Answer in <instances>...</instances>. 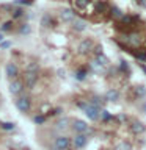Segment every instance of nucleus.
Returning <instances> with one entry per match:
<instances>
[{
	"mask_svg": "<svg viewBox=\"0 0 146 150\" xmlns=\"http://www.w3.org/2000/svg\"><path fill=\"white\" fill-rule=\"evenodd\" d=\"M54 150H71L72 149V139L69 136L60 134L54 139V144H52Z\"/></svg>",
	"mask_w": 146,
	"mask_h": 150,
	"instance_id": "1",
	"label": "nucleus"
},
{
	"mask_svg": "<svg viewBox=\"0 0 146 150\" xmlns=\"http://www.w3.org/2000/svg\"><path fill=\"white\" fill-rule=\"evenodd\" d=\"M101 110L102 108H99V106H96V105H91V103H87V106L83 108V112L87 114V117L89 120H99L101 119Z\"/></svg>",
	"mask_w": 146,
	"mask_h": 150,
	"instance_id": "2",
	"label": "nucleus"
},
{
	"mask_svg": "<svg viewBox=\"0 0 146 150\" xmlns=\"http://www.w3.org/2000/svg\"><path fill=\"white\" fill-rule=\"evenodd\" d=\"M88 144V134L87 133H75L72 138V149L74 150H82Z\"/></svg>",
	"mask_w": 146,
	"mask_h": 150,
	"instance_id": "3",
	"label": "nucleus"
},
{
	"mask_svg": "<svg viewBox=\"0 0 146 150\" xmlns=\"http://www.w3.org/2000/svg\"><path fill=\"white\" fill-rule=\"evenodd\" d=\"M16 108L21 112H28L31 110V100H30V97H27V96H22V97H19L17 100H16Z\"/></svg>",
	"mask_w": 146,
	"mask_h": 150,
	"instance_id": "4",
	"label": "nucleus"
},
{
	"mask_svg": "<svg viewBox=\"0 0 146 150\" xmlns=\"http://www.w3.org/2000/svg\"><path fill=\"white\" fill-rule=\"evenodd\" d=\"M129 130H130L132 134L140 136V134H145V133H146V125H145L141 120L134 119V120L130 122V125H129Z\"/></svg>",
	"mask_w": 146,
	"mask_h": 150,
	"instance_id": "5",
	"label": "nucleus"
},
{
	"mask_svg": "<svg viewBox=\"0 0 146 150\" xmlns=\"http://www.w3.org/2000/svg\"><path fill=\"white\" fill-rule=\"evenodd\" d=\"M24 88H25V83H24V80H19V78H14L11 80V83H9V92L13 94V96H19Z\"/></svg>",
	"mask_w": 146,
	"mask_h": 150,
	"instance_id": "6",
	"label": "nucleus"
},
{
	"mask_svg": "<svg viewBox=\"0 0 146 150\" xmlns=\"http://www.w3.org/2000/svg\"><path fill=\"white\" fill-rule=\"evenodd\" d=\"M38 72H25L24 74V83H25V86L28 89H33L35 88V84L38 83Z\"/></svg>",
	"mask_w": 146,
	"mask_h": 150,
	"instance_id": "7",
	"label": "nucleus"
},
{
	"mask_svg": "<svg viewBox=\"0 0 146 150\" xmlns=\"http://www.w3.org/2000/svg\"><path fill=\"white\" fill-rule=\"evenodd\" d=\"M71 127H72V130L75 131V133H88V130H89L88 124L82 119H74Z\"/></svg>",
	"mask_w": 146,
	"mask_h": 150,
	"instance_id": "8",
	"label": "nucleus"
},
{
	"mask_svg": "<svg viewBox=\"0 0 146 150\" xmlns=\"http://www.w3.org/2000/svg\"><path fill=\"white\" fill-rule=\"evenodd\" d=\"M5 74H6V77H8L9 80L17 78V75H19V67H17V64L8 63L6 67H5Z\"/></svg>",
	"mask_w": 146,
	"mask_h": 150,
	"instance_id": "9",
	"label": "nucleus"
},
{
	"mask_svg": "<svg viewBox=\"0 0 146 150\" xmlns=\"http://www.w3.org/2000/svg\"><path fill=\"white\" fill-rule=\"evenodd\" d=\"M60 19L63 22H71L72 23L74 19H75V13L69 8H64V9H61V13H60Z\"/></svg>",
	"mask_w": 146,
	"mask_h": 150,
	"instance_id": "10",
	"label": "nucleus"
},
{
	"mask_svg": "<svg viewBox=\"0 0 146 150\" xmlns=\"http://www.w3.org/2000/svg\"><path fill=\"white\" fill-rule=\"evenodd\" d=\"M105 102H112V103H115V102H118L120 100V91L118 89H108V91L105 92Z\"/></svg>",
	"mask_w": 146,
	"mask_h": 150,
	"instance_id": "11",
	"label": "nucleus"
},
{
	"mask_svg": "<svg viewBox=\"0 0 146 150\" xmlns=\"http://www.w3.org/2000/svg\"><path fill=\"white\" fill-rule=\"evenodd\" d=\"M93 50V41L91 39H83L79 44V52L80 53H88V52Z\"/></svg>",
	"mask_w": 146,
	"mask_h": 150,
	"instance_id": "12",
	"label": "nucleus"
},
{
	"mask_svg": "<svg viewBox=\"0 0 146 150\" xmlns=\"http://www.w3.org/2000/svg\"><path fill=\"white\" fill-rule=\"evenodd\" d=\"M134 97L138 100H145L146 97V88L145 86H135L134 88Z\"/></svg>",
	"mask_w": 146,
	"mask_h": 150,
	"instance_id": "13",
	"label": "nucleus"
},
{
	"mask_svg": "<svg viewBox=\"0 0 146 150\" xmlns=\"http://www.w3.org/2000/svg\"><path fill=\"white\" fill-rule=\"evenodd\" d=\"M72 28L75 31H83V30H87V22L82 21V19H74Z\"/></svg>",
	"mask_w": 146,
	"mask_h": 150,
	"instance_id": "14",
	"label": "nucleus"
},
{
	"mask_svg": "<svg viewBox=\"0 0 146 150\" xmlns=\"http://www.w3.org/2000/svg\"><path fill=\"white\" fill-rule=\"evenodd\" d=\"M126 38L130 41V44H132V45H135V47L141 44V39H140V36L137 35V33H130V35H127Z\"/></svg>",
	"mask_w": 146,
	"mask_h": 150,
	"instance_id": "15",
	"label": "nucleus"
},
{
	"mask_svg": "<svg viewBox=\"0 0 146 150\" xmlns=\"http://www.w3.org/2000/svg\"><path fill=\"white\" fill-rule=\"evenodd\" d=\"M104 102H105V97H101V96H93L91 100H89V103H91V105H96V106H99V108H102Z\"/></svg>",
	"mask_w": 146,
	"mask_h": 150,
	"instance_id": "16",
	"label": "nucleus"
},
{
	"mask_svg": "<svg viewBox=\"0 0 146 150\" xmlns=\"http://www.w3.org/2000/svg\"><path fill=\"white\" fill-rule=\"evenodd\" d=\"M68 125H69V119H68V117H61V119L57 120V124H55V127L58 130H64Z\"/></svg>",
	"mask_w": 146,
	"mask_h": 150,
	"instance_id": "17",
	"label": "nucleus"
},
{
	"mask_svg": "<svg viewBox=\"0 0 146 150\" xmlns=\"http://www.w3.org/2000/svg\"><path fill=\"white\" fill-rule=\"evenodd\" d=\"M41 25L46 27V28L52 27V16H50V14H44V16H42V19H41Z\"/></svg>",
	"mask_w": 146,
	"mask_h": 150,
	"instance_id": "18",
	"label": "nucleus"
},
{
	"mask_svg": "<svg viewBox=\"0 0 146 150\" xmlns=\"http://www.w3.org/2000/svg\"><path fill=\"white\" fill-rule=\"evenodd\" d=\"M101 119L104 120V122H110L112 119H113V116H112V112L108 111V110H101Z\"/></svg>",
	"mask_w": 146,
	"mask_h": 150,
	"instance_id": "19",
	"label": "nucleus"
},
{
	"mask_svg": "<svg viewBox=\"0 0 146 150\" xmlns=\"http://www.w3.org/2000/svg\"><path fill=\"white\" fill-rule=\"evenodd\" d=\"M115 150H132V145H130V142H127V141H121V142L116 145Z\"/></svg>",
	"mask_w": 146,
	"mask_h": 150,
	"instance_id": "20",
	"label": "nucleus"
},
{
	"mask_svg": "<svg viewBox=\"0 0 146 150\" xmlns=\"http://www.w3.org/2000/svg\"><path fill=\"white\" fill-rule=\"evenodd\" d=\"M39 70V64L38 63H28L25 66V72H38Z\"/></svg>",
	"mask_w": 146,
	"mask_h": 150,
	"instance_id": "21",
	"label": "nucleus"
},
{
	"mask_svg": "<svg viewBox=\"0 0 146 150\" xmlns=\"http://www.w3.org/2000/svg\"><path fill=\"white\" fill-rule=\"evenodd\" d=\"M30 33H31V28H30V25H28V23H24V25L19 28V35H21V36L30 35Z\"/></svg>",
	"mask_w": 146,
	"mask_h": 150,
	"instance_id": "22",
	"label": "nucleus"
},
{
	"mask_svg": "<svg viewBox=\"0 0 146 150\" xmlns=\"http://www.w3.org/2000/svg\"><path fill=\"white\" fill-rule=\"evenodd\" d=\"M110 14H112V17H115V19H121L122 17V13H121V9L118 6H112Z\"/></svg>",
	"mask_w": 146,
	"mask_h": 150,
	"instance_id": "23",
	"label": "nucleus"
},
{
	"mask_svg": "<svg viewBox=\"0 0 146 150\" xmlns=\"http://www.w3.org/2000/svg\"><path fill=\"white\" fill-rule=\"evenodd\" d=\"M94 9H96V13H105L107 11V5L102 3V2H97L94 5Z\"/></svg>",
	"mask_w": 146,
	"mask_h": 150,
	"instance_id": "24",
	"label": "nucleus"
},
{
	"mask_svg": "<svg viewBox=\"0 0 146 150\" xmlns=\"http://www.w3.org/2000/svg\"><path fill=\"white\" fill-rule=\"evenodd\" d=\"M0 127H2V130H5V131H11V130H14V125L13 122H3V124H0Z\"/></svg>",
	"mask_w": 146,
	"mask_h": 150,
	"instance_id": "25",
	"label": "nucleus"
},
{
	"mask_svg": "<svg viewBox=\"0 0 146 150\" xmlns=\"http://www.w3.org/2000/svg\"><path fill=\"white\" fill-rule=\"evenodd\" d=\"M33 122H35L36 125H42L46 122V116H42V114H38V116H35L33 117Z\"/></svg>",
	"mask_w": 146,
	"mask_h": 150,
	"instance_id": "26",
	"label": "nucleus"
},
{
	"mask_svg": "<svg viewBox=\"0 0 146 150\" xmlns=\"http://www.w3.org/2000/svg\"><path fill=\"white\" fill-rule=\"evenodd\" d=\"M13 28V21H8V22H5L2 27H0V31L5 33V31H9Z\"/></svg>",
	"mask_w": 146,
	"mask_h": 150,
	"instance_id": "27",
	"label": "nucleus"
},
{
	"mask_svg": "<svg viewBox=\"0 0 146 150\" xmlns=\"http://www.w3.org/2000/svg\"><path fill=\"white\" fill-rule=\"evenodd\" d=\"M24 16V9L22 8H14L13 9V19H19Z\"/></svg>",
	"mask_w": 146,
	"mask_h": 150,
	"instance_id": "28",
	"label": "nucleus"
},
{
	"mask_svg": "<svg viewBox=\"0 0 146 150\" xmlns=\"http://www.w3.org/2000/svg\"><path fill=\"white\" fill-rule=\"evenodd\" d=\"M88 2H89V0H74L75 6H77V8H80V9H83L85 6H87V5H88Z\"/></svg>",
	"mask_w": 146,
	"mask_h": 150,
	"instance_id": "29",
	"label": "nucleus"
},
{
	"mask_svg": "<svg viewBox=\"0 0 146 150\" xmlns=\"http://www.w3.org/2000/svg\"><path fill=\"white\" fill-rule=\"evenodd\" d=\"M85 77H87V72H85L83 69H80V70L75 72V78L77 80H85Z\"/></svg>",
	"mask_w": 146,
	"mask_h": 150,
	"instance_id": "30",
	"label": "nucleus"
},
{
	"mask_svg": "<svg viewBox=\"0 0 146 150\" xmlns=\"http://www.w3.org/2000/svg\"><path fill=\"white\" fill-rule=\"evenodd\" d=\"M13 5H8V3H3V5H0V11H11L13 13Z\"/></svg>",
	"mask_w": 146,
	"mask_h": 150,
	"instance_id": "31",
	"label": "nucleus"
},
{
	"mask_svg": "<svg viewBox=\"0 0 146 150\" xmlns=\"http://www.w3.org/2000/svg\"><path fill=\"white\" fill-rule=\"evenodd\" d=\"M120 70H122V72H127V70H129V67H127V64H126V61H121Z\"/></svg>",
	"mask_w": 146,
	"mask_h": 150,
	"instance_id": "32",
	"label": "nucleus"
},
{
	"mask_svg": "<svg viewBox=\"0 0 146 150\" xmlns=\"http://www.w3.org/2000/svg\"><path fill=\"white\" fill-rule=\"evenodd\" d=\"M116 119L120 120V122H127V116H126V114H120V116L116 117Z\"/></svg>",
	"mask_w": 146,
	"mask_h": 150,
	"instance_id": "33",
	"label": "nucleus"
},
{
	"mask_svg": "<svg viewBox=\"0 0 146 150\" xmlns=\"http://www.w3.org/2000/svg\"><path fill=\"white\" fill-rule=\"evenodd\" d=\"M137 58L140 61H146V53H137Z\"/></svg>",
	"mask_w": 146,
	"mask_h": 150,
	"instance_id": "34",
	"label": "nucleus"
},
{
	"mask_svg": "<svg viewBox=\"0 0 146 150\" xmlns=\"http://www.w3.org/2000/svg\"><path fill=\"white\" fill-rule=\"evenodd\" d=\"M101 53H102V47L97 45V47H96V55H101Z\"/></svg>",
	"mask_w": 146,
	"mask_h": 150,
	"instance_id": "35",
	"label": "nucleus"
},
{
	"mask_svg": "<svg viewBox=\"0 0 146 150\" xmlns=\"http://www.w3.org/2000/svg\"><path fill=\"white\" fill-rule=\"evenodd\" d=\"M2 47H3V49H8V47H9V42H2Z\"/></svg>",
	"mask_w": 146,
	"mask_h": 150,
	"instance_id": "36",
	"label": "nucleus"
},
{
	"mask_svg": "<svg viewBox=\"0 0 146 150\" xmlns=\"http://www.w3.org/2000/svg\"><path fill=\"white\" fill-rule=\"evenodd\" d=\"M3 39H5V38H3V35H2V31H0V42H2Z\"/></svg>",
	"mask_w": 146,
	"mask_h": 150,
	"instance_id": "37",
	"label": "nucleus"
}]
</instances>
